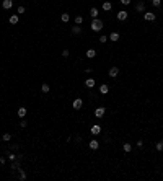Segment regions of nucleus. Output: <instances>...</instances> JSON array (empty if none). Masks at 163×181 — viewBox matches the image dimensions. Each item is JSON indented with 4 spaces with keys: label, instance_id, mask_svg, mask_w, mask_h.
<instances>
[{
    "label": "nucleus",
    "instance_id": "nucleus-2",
    "mask_svg": "<svg viewBox=\"0 0 163 181\" xmlns=\"http://www.w3.org/2000/svg\"><path fill=\"white\" fill-rule=\"evenodd\" d=\"M144 20H145V21H155V20H157V15L152 13V11H144Z\"/></svg>",
    "mask_w": 163,
    "mask_h": 181
},
{
    "label": "nucleus",
    "instance_id": "nucleus-18",
    "mask_svg": "<svg viewBox=\"0 0 163 181\" xmlns=\"http://www.w3.org/2000/svg\"><path fill=\"white\" fill-rule=\"evenodd\" d=\"M98 15H100L98 8H95V7H93L91 10H90V17H91V18H98Z\"/></svg>",
    "mask_w": 163,
    "mask_h": 181
},
{
    "label": "nucleus",
    "instance_id": "nucleus-33",
    "mask_svg": "<svg viewBox=\"0 0 163 181\" xmlns=\"http://www.w3.org/2000/svg\"><path fill=\"white\" fill-rule=\"evenodd\" d=\"M121 3H122V5H129L130 0H121Z\"/></svg>",
    "mask_w": 163,
    "mask_h": 181
},
{
    "label": "nucleus",
    "instance_id": "nucleus-35",
    "mask_svg": "<svg viewBox=\"0 0 163 181\" xmlns=\"http://www.w3.org/2000/svg\"><path fill=\"white\" fill-rule=\"evenodd\" d=\"M136 145H137V147H144V142H142V140H137Z\"/></svg>",
    "mask_w": 163,
    "mask_h": 181
},
{
    "label": "nucleus",
    "instance_id": "nucleus-12",
    "mask_svg": "<svg viewBox=\"0 0 163 181\" xmlns=\"http://www.w3.org/2000/svg\"><path fill=\"white\" fill-rule=\"evenodd\" d=\"M136 10L140 11V13H144V11H145V3H144V2H139V3L136 5Z\"/></svg>",
    "mask_w": 163,
    "mask_h": 181
},
{
    "label": "nucleus",
    "instance_id": "nucleus-15",
    "mask_svg": "<svg viewBox=\"0 0 163 181\" xmlns=\"http://www.w3.org/2000/svg\"><path fill=\"white\" fill-rule=\"evenodd\" d=\"M72 34H75V36H78V34H82V28L77 25V26H72Z\"/></svg>",
    "mask_w": 163,
    "mask_h": 181
},
{
    "label": "nucleus",
    "instance_id": "nucleus-27",
    "mask_svg": "<svg viewBox=\"0 0 163 181\" xmlns=\"http://www.w3.org/2000/svg\"><path fill=\"white\" fill-rule=\"evenodd\" d=\"M18 171H20V180L25 181V180H26V173H25V170H20V168H18Z\"/></svg>",
    "mask_w": 163,
    "mask_h": 181
},
{
    "label": "nucleus",
    "instance_id": "nucleus-16",
    "mask_svg": "<svg viewBox=\"0 0 163 181\" xmlns=\"http://www.w3.org/2000/svg\"><path fill=\"white\" fill-rule=\"evenodd\" d=\"M8 21H10L11 25H16V23L20 21V18H18V15H11V17L8 18Z\"/></svg>",
    "mask_w": 163,
    "mask_h": 181
},
{
    "label": "nucleus",
    "instance_id": "nucleus-10",
    "mask_svg": "<svg viewBox=\"0 0 163 181\" xmlns=\"http://www.w3.org/2000/svg\"><path fill=\"white\" fill-rule=\"evenodd\" d=\"M26 113H28V111H26V108H23V106H21V108H18V111H16L18 118H25V116H26Z\"/></svg>",
    "mask_w": 163,
    "mask_h": 181
},
{
    "label": "nucleus",
    "instance_id": "nucleus-25",
    "mask_svg": "<svg viewBox=\"0 0 163 181\" xmlns=\"http://www.w3.org/2000/svg\"><path fill=\"white\" fill-rule=\"evenodd\" d=\"M20 168V162L18 160H13V163H11V170H18Z\"/></svg>",
    "mask_w": 163,
    "mask_h": 181
},
{
    "label": "nucleus",
    "instance_id": "nucleus-9",
    "mask_svg": "<svg viewBox=\"0 0 163 181\" xmlns=\"http://www.w3.org/2000/svg\"><path fill=\"white\" fill-rule=\"evenodd\" d=\"M2 7H3L5 10H10L11 7H13V0H3V3H2Z\"/></svg>",
    "mask_w": 163,
    "mask_h": 181
},
{
    "label": "nucleus",
    "instance_id": "nucleus-7",
    "mask_svg": "<svg viewBox=\"0 0 163 181\" xmlns=\"http://www.w3.org/2000/svg\"><path fill=\"white\" fill-rule=\"evenodd\" d=\"M104 113H106V109H104L103 106H100V108H96V109H95V116H96V118H103Z\"/></svg>",
    "mask_w": 163,
    "mask_h": 181
},
{
    "label": "nucleus",
    "instance_id": "nucleus-34",
    "mask_svg": "<svg viewBox=\"0 0 163 181\" xmlns=\"http://www.w3.org/2000/svg\"><path fill=\"white\" fill-rule=\"evenodd\" d=\"M18 13H25V7H18Z\"/></svg>",
    "mask_w": 163,
    "mask_h": 181
},
{
    "label": "nucleus",
    "instance_id": "nucleus-11",
    "mask_svg": "<svg viewBox=\"0 0 163 181\" xmlns=\"http://www.w3.org/2000/svg\"><path fill=\"white\" fill-rule=\"evenodd\" d=\"M108 91H109V87L106 85V83H103V85L100 87V93H101V95H108Z\"/></svg>",
    "mask_w": 163,
    "mask_h": 181
},
{
    "label": "nucleus",
    "instance_id": "nucleus-31",
    "mask_svg": "<svg viewBox=\"0 0 163 181\" xmlns=\"http://www.w3.org/2000/svg\"><path fill=\"white\" fill-rule=\"evenodd\" d=\"M106 41H108V36H100V43H106Z\"/></svg>",
    "mask_w": 163,
    "mask_h": 181
},
{
    "label": "nucleus",
    "instance_id": "nucleus-20",
    "mask_svg": "<svg viewBox=\"0 0 163 181\" xmlns=\"http://www.w3.org/2000/svg\"><path fill=\"white\" fill-rule=\"evenodd\" d=\"M111 8H113V5H111V2H104V3H103V10H104V11H109Z\"/></svg>",
    "mask_w": 163,
    "mask_h": 181
},
{
    "label": "nucleus",
    "instance_id": "nucleus-5",
    "mask_svg": "<svg viewBox=\"0 0 163 181\" xmlns=\"http://www.w3.org/2000/svg\"><path fill=\"white\" fill-rule=\"evenodd\" d=\"M90 132H91L93 136H98V134H101V126H100V124H95V126H91Z\"/></svg>",
    "mask_w": 163,
    "mask_h": 181
},
{
    "label": "nucleus",
    "instance_id": "nucleus-24",
    "mask_svg": "<svg viewBox=\"0 0 163 181\" xmlns=\"http://www.w3.org/2000/svg\"><path fill=\"white\" fill-rule=\"evenodd\" d=\"M122 148H124V152H130V150H132V144L126 142L124 145H122Z\"/></svg>",
    "mask_w": 163,
    "mask_h": 181
},
{
    "label": "nucleus",
    "instance_id": "nucleus-8",
    "mask_svg": "<svg viewBox=\"0 0 163 181\" xmlns=\"http://www.w3.org/2000/svg\"><path fill=\"white\" fill-rule=\"evenodd\" d=\"M119 39H121V36H119V33H116V31H113V33L109 34V41H113V43L119 41Z\"/></svg>",
    "mask_w": 163,
    "mask_h": 181
},
{
    "label": "nucleus",
    "instance_id": "nucleus-28",
    "mask_svg": "<svg viewBox=\"0 0 163 181\" xmlns=\"http://www.w3.org/2000/svg\"><path fill=\"white\" fill-rule=\"evenodd\" d=\"M152 5H153V7H157V8H158V7L162 5V0H152Z\"/></svg>",
    "mask_w": 163,
    "mask_h": 181
},
{
    "label": "nucleus",
    "instance_id": "nucleus-17",
    "mask_svg": "<svg viewBox=\"0 0 163 181\" xmlns=\"http://www.w3.org/2000/svg\"><path fill=\"white\" fill-rule=\"evenodd\" d=\"M87 57H88V59L96 57V51H95V49H88V51H87Z\"/></svg>",
    "mask_w": 163,
    "mask_h": 181
},
{
    "label": "nucleus",
    "instance_id": "nucleus-22",
    "mask_svg": "<svg viewBox=\"0 0 163 181\" xmlns=\"http://www.w3.org/2000/svg\"><path fill=\"white\" fill-rule=\"evenodd\" d=\"M60 20L64 23H67L69 20H70V13H62V17H60Z\"/></svg>",
    "mask_w": 163,
    "mask_h": 181
},
{
    "label": "nucleus",
    "instance_id": "nucleus-4",
    "mask_svg": "<svg viewBox=\"0 0 163 181\" xmlns=\"http://www.w3.org/2000/svg\"><path fill=\"white\" fill-rule=\"evenodd\" d=\"M118 75H119V69H118L116 65L111 67V69H109V77H111V78H116Z\"/></svg>",
    "mask_w": 163,
    "mask_h": 181
},
{
    "label": "nucleus",
    "instance_id": "nucleus-3",
    "mask_svg": "<svg viewBox=\"0 0 163 181\" xmlns=\"http://www.w3.org/2000/svg\"><path fill=\"white\" fill-rule=\"evenodd\" d=\"M127 15H129V13H127V11H126V10H121L119 13L116 15V18H118L119 21H126V20H127Z\"/></svg>",
    "mask_w": 163,
    "mask_h": 181
},
{
    "label": "nucleus",
    "instance_id": "nucleus-6",
    "mask_svg": "<svg viewBox=\"0 0 163 181\" xmlns=\"http://www.w3.org/2000/svg\"><path fill=\"white\" fill-rule=\"evenodd\" d=\"M72 106H73V109H82V106H83V101H82V98H77L73 103H72Z\"/></svg>",
    "mask_w": 163,
    "mask_h": 181
},
{
    "label": "nucleus",
    "instance_id": "nucleus-13",
    "mask_svg": "<svg viewBox=\"0 0 163 181\" xmlns=\"http://www.w3.org/2000/svg\"><path fill=\"white\" fill-rule=\"evenodd\" d=\"M85 87H87V88H93V87H95V78H87V80H85Z\"/></svg>",
    "mask_w": 163,
    "mask_h": 181
},
{
    "label": "nucleus",
    "instance_id": "nucleus-26",
    "mask_svg": "<svg viewBox=\"0 0 163 181\" xmlns=\"http://www.w3.org/2000/svg\"><path fill=\"white\" fill-rule=\"evenodd\" d=\"M82 23H83V17H82V15H77L75 17V25H82Z\"/></svg>",
    "mask_w": 163,
    "mask_h": 181
},
{
    "label": "nucleus",
    "instance_id": "nucleus-21",
    "mask_svg": "<svg viewBox=\"0 0 163 181\" xmlns=\"http://www.w3.org/2000/svg\"><path fill=\"white\" fill-rule=\"evenodd\" d=\"M155 148H157L158 152H162V150H163V139H162V140H158V142L155 144Z\"/></svg>",
    "mask_w": 163,
    "mask_h": 181
},
{
    "label": "nucleus",
    "instance_id": "nucleus-32",
    "mask_svg": "<svg viewBox=\"0 0 163 181\" xmlns=\"http://www.w3.org/2000/svg\"><path fill=\"white\" fill-rule=\"evenodd\" d=\"M20 126H21V127H26V126H28V122H26V121H25V119H23L21 122H20Z\"/></svg>",
    "mask_w": 163,
    "mask_h": 181
},
{
    "label": "nucleus",
    "instance_id": "nucleus-23",
    "mask_svg": "<svg viewBox=\"0 0 163 181\" xmlns=\"http://www.w3.org/2000/svg\"><path fill=\"white\" fill-rule=\"evenodd\" d=\"M10 139H11V134H10V132H5V134L2 136V140H3V142H8Z\"/></svg>",
    "mask_w": 163,
    "mask_h": 181
},
{
    "label": "nucleus",
    "instance_id": "nucleus-30",
    "mask_svg": "<svg viewBox=\"0 0 163 181\" xmlns=\"http://www.w3.org/2000/svg\"><path fill=\"white\" fill-rule=\"evenodd\" d=\"M8 158H10L11 162H13V160H16V158H18V157H16L15 154H11V152H10V154H8Z\"/></svg>",
    "mask_w": 163,
    "mask_h": 181
},
{
    "label": "nucleus",
    "instance_id": "nucleus-29",
    "mask_svg": "<svg viewBox=\"0 0 163 181\" xmlns=\"http://www.w3.org/2000/svg\"><path fill=\"white\" fill-rule=\"evenodd\" d=\"M69 55H70V52H69V49H64V51H62V57H65V59H67Z\"/></svg>",
    "mask_w": 163,
    "mask_h": 181
},
{
    "label": "nucleus",
    "instance_id": "nucleus-1",
    "mask_svg": "<svg viewBox=\"0 0 163 181\" xmlns=\"http://www.w3.org/2000/svg\"><path fill=\"white\" fill-rule=\"evenodd\" d=\"M104 26V23L101 21V20H98V18H93L91 25H90V28H91V31H101Z\"/></svg>",
    "mask_w": 163,
    "mask_h": 181
},
{
    "label": "nucleus",
    "instance_id": "nucleus-19",
    "mask_svg": "<svg viewBox=\"0 0 163 181\" xmlns=\"http://www.w3.org/2000/svg\"><path fill=\"white\" fill-rule=\"evenodd\" d=\"M49 90H51V87H49L47 83H43V85H41V91H43V93H49Z\"/></svg>",
    "mask_w": 163,
    "mask_h": 181
},
{
    "label": "nucleus",
    "instance_id": "nucleus-36",
    "mask_svg": "<svg viewBox=\"0 0 163 181\" xmlns=\"http://www.w3.org/2000/svg\"><path fill=\"white\" fill-rule=\"evenodd\" d=\"M0 165H5V157H0Z\"/></svg>",
    "mask_w": 163,
    "mask_h": 181
},
{
    "label": "nucleus",
    "instance_id": "nucleus-14",
    "mask_svg": "<svg viewBox=\"0 0 163 181\" xmlns=\"http://www.w3.org/2000/svg\"><path fill=\"white\" fill-rule=\"evenodd\" d=\"M88 145H90V148H91V150H96V148L100 147V142L93 139V140H90V144H88Z\"/></svg>",
    "mask_w": 163,
    "mask_h": 181
}]
</instances>
